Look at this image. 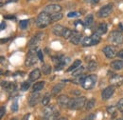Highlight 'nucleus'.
Returning <instances> with one entry per match:
<instances>
[{
    "label": "nucleus",
    "mask_w": 123,
    "mask_h": 120,
    "mask_svg": "<svg viewBox=\"0 0 123 120\" xmlns=\"http://www.w3.org/2000/svg\"><path fill=\"white\" fill-rule=\"evenodd\" d=\"M51 21H52V20H51V16H50V15L46 14V12L43 11L40 15L37 16L35 23H36V26H37L38 28H40V29H44V28L47 27V26L50 24Z\"/></svg>",
    "instance_id": "nucleus-1"
},
{
    "label": "nucleus",
    "mask_w": 123,
    "mask_h": 120,
    "mask_svg": "<svg viewBox=\"0 0 123 120\" xmlns=\"http://www.w3.org/2000/svg\"><path fill=\"white\" fill-rule=\"evenodd\" d=\"M60 112L54 106H49L43 112V120H57Z\"/></svg>",
    "instance_id": "nucleus-2"
},
{
    "label": "nucleus",
    "mask_w": 123,
    "mask_h": 120,
    "mask_svg": "<svg viewBox=\"0 0 123 120\" xmlns=\"http://www.w3.org/2000/svg\"><path fill=\"white\" fill-rule=\"evenodd\" d=\"M86 104V98L81 96V97H76V98H72L69 101L68 108L70 110H80L82 109Z\"/></svg>",
    "instance_id": "nucleus-3"
},
{
    "label": "nucleus",
    "mask_w": 123,
    "mask_h": 120,
    "mask_svg": "<svg viewBox=\"0 0 123 120\" xmlns=\"http://www.w3.org/2000/svg\"><path fill=\"white\" fill-rule=\"evenodd\" d=\"M109 41L115 46L123 44V34L119 30H113L109 35Z\"/></svg>",
    "instance_id": "nucleus-4"
},
{
    "label": "nucleus",
    "mask_w": 123,
    "mask_h": 120,
    "mask_svg": "<svg viewBox=\"0 0 123 120\" xmlns=\"http://www.w3.org/2000/svg\"><path fill=\"white\" fill-rule=\"evenodd\" d=\"M97 81H98V76L96 75H87L84 79V81L82 82L81 86L84 90H91L93 89L96 84H97Z\"/></svg>",
    "instance_id": "nucleus-5"
},
{
    "label": "nucleus",
    "mask_w": 123,
    "mask_h": 120,
    "mask_svg": "<svg viewBox=\"0 0 123 120\" xmlns=\"http://www.w3.org/2000/svg\"><path fill=\"white\" fill-rule=\"evenodd\" d=\"M100 42V35L98 34L97 32L93 33L91 36L89 37H85L84 39H82L81 44L84 47H89V46H94L97 45Z\"/></svg>",
    "instance_id": "nucleus-6"
},
{
    "label": "nucleus",
    "mask_w": 123,
    "mask_h": 120,
    "mask_svg": "<svg viewBox=\"0 0 123 120\" xmlns=\"http://www.w3.org/2000/svg\"><path fill=\"white\" fill-rule=\"evenodd\" d=\"M37 59H38V55L36 52V47H33V49L31 48L30 52H28V56L26 58V61H25V65L27 67L33 66L34 64L37 63Z\"/></svg>",
    "instance_id": "nucleus-7"
},
{
    "label": "nucleus",
    "mask_w": 123,
    "mask_h": 120,
    "mask_svg": "<svg viewBox=\"0 0 123 120\" xmlns=\"http://www.w3.org/2000/svg\"><path fill=\"white\" fill-rule=\"evenodd\" d=\"M113 12V5L112 4H108V5H105L103 6L98 13V16L99 18H105V17H108L109 15L112 14Z\"/></svg>",
    "instance_id": "nucleus-8"
},
{
    "label": "nucleus",
    "mask_w": 123,
    "mask_h": 120,
    "mask_svg": "<svg viewBox=\"0 0 123 120\" xmlns=\"http://www.w3.org/2000/svg\"><path fill=\"white\" fill-rule=\"evenodd\" d=\"M62 7L58 4H50L45 7L44 12H46L48 15H53V14H57V13H61Z\"/></svg>",
    "instance_id": "nucleus-9"
},
{
    "label": "nucleus",
    "mask_w": 123,
    "mask_h": 120,
    "mask_svg": "<svg viewBox=\"0 0 123 120\" xmlns=\"http://www.w3.org/2000/svg\"><path fill=\"white\" fill-rule=\"evenodd\" d=\"M110 84L114 87H119L123 84V75H115L110 77Z\"/></svg>",
    "instance_id": "nucleus-10"
},
{
    "label": "nucleus",
    "mask_w": 123,
    "mask_h": 120,
    "mask_svg": "<svg viewBox=\"0 0 123 120\" xmlns=\"http://www.w3.org/2000/svg\"><path fill=\"white\" fill-rule=\"evenodd\" d=\"M114 92H115V87L114 86L111 85V86H109L107 88H105L104 90H102V92H101L102 100H108L109 98H111L113 96Z\"/></svg>",
    "instance_id": "nucleus-11"
},
{
    "label": "nucleus",
    "mask_w": 123,
    "mask_h": 120,
    "mask_svg": "<svg viewBox=\"0 0 123 120\" xmlns=\"http://www.w3.org/2000/svg\"><path fill=\"white\" fill-rule=\"evenodd\" d=\"M103 52H104L105 56L107 58H110V59H113L117 55V53L116 52V49L112 46H106L105 48H103Z\"/></svg>",
    "instance_id": "nucleus-12"
},
{
    "label": "nucleus",
    "mask_w": 123,
    "mask_h": 120,
    "mask_svg": "<svg viewBox=\"0 0 123 120\" xmlns=\"http://www.w3.org/2000/svg\"><path fill=\"white\" fill-rule=\"evenodd\" d=\"M69 101H70L69 97L67 95H64V94L58 96V98H57V103L61 108H68Z\"/></svg>",
    "instance_id": "nucleus-13"
},
{
    "label": "nucleus",
    "mask_w": 123,
    "mask_h": 120,
    "mask_svg": "<svg viewBox=\"0 0 123 120\" xmlns=\"http://www.w3.org/2000/svg\"><path fill=\"white\" fill-rule=\"evenodd\" d=\"M40 98H41V94L38 91H32L31 95L30 96V99H29V104H30V106H31V107L35 106L39 102Z\"/></svg>",
    "instance_id": "nucleus-14"
},
{
    "label": "nucleus",
    "mask_w": 123,
    "mask_h": 120,
    "mask_svg": "<svg viewBox=\"0 0 123 120\" xmlns=\"http://www.w3.org/2000/svg\"><path fill=\"white\" fill-rule=\"evenodd\" d=\"M81 38H82V34L79 30H74L72 35H71V37H70V41H71V43L78 45L80 41H82Z\"/></svg>",
    "instance_id": "nucleus-15"
},
{
    "label": "nucleus",
    "mask_w": 123,
    "mask_h": 120,
    "mask_svg": "<svg viewBox=\"0 0 123 120\" xmlns=\"http://www.w3.org/2000/svg\"><path fill=\"white\" fill-rule=\"evenodd\" d=\"M44 36H45V34H44V33H42V32H41V33L36 34L34 37H32V38H31V40L30 41V43H29V46H30L31 48L37 46L40 41H42V40L44 39Z\"/></svg>",
    "instance_id": "nucleus-16"
},
{
    "label": "nucleus",
    "mask_w": 123,
    "mask_h": 120,
    "mask_svg": "<svg viewBox=\"0 0 123 120\" xmlns=\"http://www.w3.org/2000/svg\"><path fill=\"white\" fill-rule=\"evenodd\" d=\"M2 87H4L6 90H8V91H10V92H12V91H14L16 89V85L14 83H12V82H7V81H3L2 82Z\"/></svg>",
    "instance_id": "nucleus-17"
},
{
    "label": "nucleus",
    "mask_w": 123,
    "mask_h": 120,
    "mask_svg": "<svg viewBox=\"0 0 123 120\" xmlns=\"http://www.w3.org/2000/svg\"><path fill=\"white\" fill-rule=\"evenodd\" d=\"M111 68L115 71L122 70L123 69V60H115L111 63Z\"/></svg>",
    "instance_id": "nucleus-18"
},
{
    "label": "nucleus",
    "mask_w": 123,
    "mask_h": 120,
    "mask_svg": "<svg viewBox=\"0 0 123 120\" xmlns=\"http://www.w3.org/2000/svg\"><path fill=\"white\" fill-rule=\"evenodd\" d=\"M107 29H108V27L106 23H100V24L98 26L96 32H97L98 34H99V35H102V34H105V33L107 32Z\"/></svg>",
    "instance_id": "nucleus-19"
},
{
    "label": "nucleus",
    "mask_w": 123,
    "mask_h": 120,
    "mask_svg": "<svg viewBox=\"0 0 123 120\" xmlns=\"http://www.w3.org/2000/svg\"><path fill=\"white\" fill-rule=\"evenodd\" d=\"M41 77V72L39 69H35L30 74V80L31 81H35Z\"/></svg>",
    "instance_id": "nucleus-20"
},
{
    "label": "nucleus",
    "mask_w": 123,
    "mask_h": 120,
    "mask_svg": "<svg viewBox=\"0 0 123 120\" xmlns=\"http://www.w3.org/2000/svg\"><path fill=\"white\" fill-rule=\"evenodd\" d=\"M63 30H64V27H62V25H59V24L55 25V26L52 28L53 33H54L55 35H57V36H62V31H63Z\"/></svg>",
    "instance_id": "nucleus-21"
},
{
    "label": "nucleus",
    "mask_w": 123,
    "mask_h": 120,
    "mask_svg": "<svg viewBox=\"0 0 123 120\" xmlns=\"http://www.w3.org/2000/svg\"><path fill=\"white\" fill-rule=\"evenodd\" d=\"M45 85H46V82H45V81H41V82H37V83H35V85H33L32 91H40L41 90L44 89Z\"/></svg>",
    "instance_id": "nucleus-22"
},
{
    "label": "nucleus",
    "mask_w": 123,
    "mask_h": 120,
    "mask_svg": "<svg viewBox=\"0 0 123 120\" xmlns=\"http://www.w3.org/2000/svg\"><path fill=\"white\" fill-rule=\"evenodd\" d=\"M80 64H81V61L80 59H77L67 70H66V72L67 73H70V72H73V71H75V69H77V68H79L80 66Z\"/></svg>",
    "instance_id": "nucleus-23"
},
{
    "label": "nucleus",
    "mask_w": 123,
    "mask_h": 120,
    "mask_svg": "<svg viewBox=\"0 0 123 120\" xmlns=\"http://www.w3.org/2000/svg\"><path fill=\"white\" fill-rule=\"evenodd\" d=\"M93 22H94V16L92 15H87L85 17V19H84V26L85 27H89V26L92 25Z\"/></svg>",
    "instance_id": "nucleus-24"
},
{
    "label": "nucleus",
    "mask_w": 123,
    "mask_h": 120,
    "mask_svg": "<svg viewBox=\"0 0 123 120\" xmlns=\"http://www.w3.org/2000/svg\"><path fill=\"white\" fill-rule=\"evenodd\" d=\"M72 33H73V31L70 30V29H68V28H64V30H63V31H62V36L63 38H65V39H70Z\"/></svg>",
    "instance_id": "nucleus-25"
},
{
    "label": "nucleus",
    "mask_w": 123,
    "mask_h": 120,
    "mask_svg": "<svg viewBox=\"0 0 123 120\" xmlns=\"http://www.w3.org/2000/svg\"><path fill=\"white\" fill-rule=\"evenodd\" d=\"M42 71H43V74H44V75H47L52 72V68H51V66H50V65H48V64H45V65H43V67H42Z\"/></svg>",
    "instance_id": "nucleus-26"
},
{
    "label": "nucleus",
    "mask_w": 123,
    "mask_h": 120,
    "mask_svg": "<svg viewBox=\"0 0 123 120\" xmlns=\"http://www.w3.org/2000/svg\"><path fill=\"white\" fill-rule=\"evenodd\" d=\"M85 75H79V76H76L72 81H73V83H75V84H82V82L84 81V79H85Z\"/></svg>",
    "instance_id": "nucleus-27"
},
{
    "label": "nucleus",
    "mask_w": 123,
    "mask_h": 120,
    "mask_svg": "<svg viewBox=\"0 0 123 120\" xmlns=\"http://www.w3.org/2000/svg\"><path fill=\"white\" fill-rule=\"evenodd\" d=\"M62 88H63V85L61 84V83L55 85L54 88H53V90H52V94H53V95H56L58 92H60V91L62 90Z\"/></svg>",
    "instance_id": "nucleus-28"
},
{
    "label": "nucleus",
    "mask_w": 123,
    "mask_h": 120,
    "mask_svg": "<svg viewBox=\"0 0 123 120\" xmlns=\"http://www.w3.org/2000/svg\"><path fill=\"white\" fill-rule=\"evenodd\" d=\"M95 104H96V99H90V100H88L87 102H86V104H85V109H86V111H89V110H91L93 109L94 107H95Z\"/></svg>",
    "instance_id": "nucleus-29"
},
{
    "label": "nucleus",
    "mask_w": 123,
    "mask_h": 120,
    "mask_svg": "<svg viewBox=\"0 0 123 120\" xmlns=\"http://www.w3.org/2000/svg\"><path fill=\"white\" fill-rule=\"evenodd\" d=\"M51 16V20L52 21H59V20H61L62 18V14L61 13H57V14H53V15H50Z\"/></svg>",
    "instance_id": "nucleus-30"
},
{
    "label": "nucleus",
    "mask_w": 123,
    "mask_h": 120,
    "mask_svg": "<svg viewBox=\"0 0 123 120\" xmlns=\"http://www.w3.org/2000/svg\"><path fill=\"white\" fill-rule=\"evenodd\" d=\"M97 68H98V64H97L96 61L92 60V61H90V62L88 63V70H89V71H91V72L96 71Z\"/></svg>",
    "instance_id": "nucleus-31"
},
{
    "label": "nucleus",
    "mask_w": 123,
    "mask_h": 120,
    "mask_svg": "<svg viewBox=\"0 0 123 120\" xmlns=\"http://www.w3.org/2000/svg\"><path fill=\"white\" fill-rule=\"evenodd\" d=\"M83 72H84V68H83V67H80V68H78L77 70H75V71L73 72L72 75H73L74 77H76V76H79V75H81Z\"/></svg>",
    "instance_id": "nucleus-32"
},
{
    "label": "nucleus",
    "mask_w": 123,
    "mask_h": 120,
    "mask_svg": "<svg viewBox=\"0 0 123 120\" xmlns=\"http://www.w3.org/2000/svg\"><path fill=\"white\" fill-rule=\"evenodd\" d=\"M28 26H29V20H21V21L19 22V27H20L21 29H23V30L27 29Z\"/></svg>",
    "instance_id": "nucleus-33"
},
{
    "label": "nucleus",
    "mask_w": 123,
    "mask_h": 120,
    "mask_svg": "<svg viewBox=\"0 0 123 120\" xmlns=\"http://www.w3.org/2000/svg\"><path fill=\"white\" fill-rule=\"evenodd\" d=\"M49 101H50V95H49V94H46V95H45V96L43 97L42 104H43V106H47L48 103H49Z\"/></svg>",
    "instance_id": "nucleus-34"
},
{
    "label": "nucleus",
    "mask_w": 123,
    "mask_h": 120,
    "mask_svg": "<svg viewBox=\"0 0 123 120\" xmlns=\"http://www.w3.org/2000/svg\"><path fill=\"white\" fill-rule=\"evenodd\" d=\"M30 87H31L30 82L26 81V82H24V83L21 85V90H28L29 89H30Z\"/></svg>",
    "instance_id": "nucleus-35"
},
{
    "label": "nucleus",
    "mask_w": 123,
    "mask_h": 120,
    "mask_svg": "<svg viewBox=\"0 0 123 120\" xmlns=\"http://www.w3.org/2000/svg\"><path fill=\"white\" fill-rule=\"evenodd\" d=\"M117 110H119L120 112H123V98L118 101V103H117Z\"/></svg>",
    "instance_id": "nucleus-36"
},
{
    "label": "nucleus",
    "mask_w": 123,
    "mask_h": 120,
    "mask_svg": "<svg viewBox=\"0 0 123 120\" xmlns=\"http://www.w3.org/2000/svg\"><path fill=\"white\" fill-rule=\"evenodd\" d=\"M117 108H115V107H113V106H111V107H108L107 108V112L109 113H111V114H114L115 112H116V110H117Z\"/></svg>",
    "instance_id": "nucleus-37"
},
{
    "label": "nucleus",
    "mask_w": 123,
    "mask_h": 120,
    "mask_svg": "<svg viewBox=\"0 0 123 120\" xmlns=\"http://www.w3.org/2000/svg\"><path fill=\"white\" fill-rule=\"evenodd\" d=\"M80 14L77 13V12H71V13H68V15H67V17H69V18H72V17H77L79 16Z\"/></svg>",
    "instance_id": "nucleus-38"
},
{
    "label": "nucleus",
    "mask_w": 123,
    "mask_h": 120,
    "mask_svg": "<svg viewBox=\"0 0 123 120\" xmlns=\"http://www.w3.org/2000/svg\"><path fill=\"white\" fill-rule=\"evenodd\" d=\"M18 110V104H17V101H13V103L12 104V112H16Z\"/></svg>",
    "instance_id": "nucleus-39"
},
{
    "label": "nucleus",
    "mask_w": 123,
    "mask_h": 120,
    "mask_svg": "<svg viewBox=\"0 0 123 120\" xmlns=\"http://www.w3.org/2000/svg\"><path fill=\"white\" fill-rule=\"evenodd\" d=\"M37 55H38V58L41 62H44V56H43V52L42 51H38L37 52Z\"/></svg>",
    "instance_id": "nucleus-40"
},
{
    "label": "nucleus",
    "mask_w": 123,
    "mask_h": 120,
    "mask_svg": "<svg viewBox=\"0 0 123 120\" xmlns=\"http://www.w3.org/2000/svg\"><path fill=\"white\" fill-rule=\"evenodd\" d=\"M0 109H1V112H0V117L2 118V117H3L4 115H5V113H6V108H5L4 106H2V107H1Z\"/></svg>",
    "instance_id": "nucleus-41"
},
{
    "label": "nucleus",
    "mask_w": 123,
    "mask_h": 120,
    "mask_svg": "<svg viewBox=\"0 0 123 120\" xmlns=\"http://www.w3.org/2000/svg\"><path fill=\"white\" fill-rule=\"evenodd\" d=\"M83 26H84V24H82L80 21H77V22L75 23V27H76V28H80V30Z\"/></svg>",
    "instance_id": "nucleus-42"
},
{
    "label": "nucleus",
    "mask_w": 123,
    "mask_h": 120,
    "mask_svg": "<svg viewBox=\"0 0 123 120\" xmlns=\"http://www.w3.org/2000/svg\"><path fill=\"white\" fill-rule=\"evenodd\" d=\"M117 56H118L119 58H122V59H123V50L119 51V52H117Z\"/></svg>",
    "instance_id": "nucleus-43"
},
{
    "label": "nucleus",
    "mask_w": 123,
    "mask_h": 120,
    "mask_svg": "<svg viewBox=\"0 0 123 120\" xmlns=\"http://www.w3.org/2000/svg\"><path fill=\"white\" fill-rule=\"evenodd\" d=\"M30 116H31V114H30V113L25 114V115H24V117L22 118V120H30Z\"/></svg>",
    "instance_id": "nucleus-44"
},
{
    "label": "nucleus",
    "mask_w": 123,
    "mask_h": 120,
    "mask_svg": "<svg viewBox=\"0 0 123 120\" xmlns=\"http://www.w3.org/2000/svg\"><path fill=\"white\" fill-rule=\"evenodd\" d=\"M5 18H7V19H15V16H13V15H7V16H5Z\"/></svg>",
    "instance_id": "nucleus-45"
},
{
    "label": "nucleus",
    "mask_w": 123,
    "mask_h": 120,
    "mask_svg": "<svg viewBox=\"0 0 123 120\" xmlns=\"http://www.w3.org/2000/svg\"><path fill=\"white\" fill-rule=\"evenodd\" d=\"M87 2H89L91 4H97L98 2V0H87Z\"/></svg>",
    "instance_id": "nucleus-46"
},
{
    "label": "nucleus",
    "mask_w": 123,
    "mask_h": 120,
    "mask_svg": "<svg viewBox=\"0 0 123 120\" xmlns=\"http://www.w3.org/2000/svg\"><path fill=\"white\" fill-rule=\"evenodd\" d=\"M5 28H6V23H5V22H2V23H1V30H3Z\"/></svg>",
    "instance_id": "nucleus-47"
},
{
    "label": "nucleus",
    "mask_w": 123,
    "mask_h": 120,
    "mask_svg": "<svg viewBox=\"0 0 123 120\" xmlns=\"http://www.w3.org/2000/svg\"><path fill=\"white\" fill-rule=\"evenodd\" d=\"M57 120H67V118H66V117H60L59 119H57Z\"/></svg>",
    "instance_id": "nucleus-48"
},
{
    "label": "nucleus",
    "mask_w": 123,
    "mask_h": 120,
    "mask_svg": "<svg viewBox=\"0 0 123 120\" xmlns=\"http://www.w3.org/2000/svg\"><path fill=\"white\" fill-rule=\"evenodd\" d=\"M17 0H8V2H16Z\"/></svg>",
    "instance_id": "nucleus-49"
},
{
    "label": "nucleus",
    "mask_w": 123,
    "mask_h": 120,
    "mask_svg": "<svg viewBox=\"0 0 123 120\" xmlns=\"http://www.w3.org/2000/svg\"><path fill=\"white\" fill-rule=\"evenodd\" d=\"M12 120H18V119H17V118H12Z\"/></svg>",
    "instance_id": "nucleus-50"
},
{
    "label": "nucleus",
    "mask_w": 123,
    "mask_h": 120,
    "mask_svg": "<svg viewBox=\"0 0 123 120\" xmlns=\"http://www.w3.org/2000/svg\"><path fill=\"white\" fill-rule=\"evenodd\" d=\"M117 120H123V118H119V119H117Z\"/></svg>",
    "instance_id": "nucleus-51"
},
{
    "label": "nucleus",
    "mask_w": 123,
    "mask_h": 120,
    "mask_svg": "<svg viewBox=\"0 0 123 120\" xmlns=\"http://www.w3.org/2000/svg\"></svg>",
    "instance_id": "nucleus-52"
}]
</instances>
